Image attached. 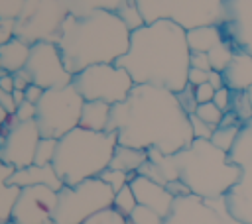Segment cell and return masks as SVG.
Here are the masks:
<instances>
[{
	"label": "cell",
	"mask_w": 252,
	"mask_h": 224,
	"mask_svg": "<svg viewBox=\"0 0 252 224\" xmlns=\"http://www.w3.org/2000/svg\"><path fill=\"white\" fill-rule=\"evenodd\" d=\"M106 132H116L118 145L158 149L163 155H175L193 143L189 116L175 92L154 84H136L126 100L114 104Z\"/></svg>",
	"instance_id": "cell-1"
},
{
	"label": "cell",
	"mask_w": 252,
	"mask_h": 224,
	"mask_svg": "<svg viewBox=\"0 0 252 224\" xmlns=\"http://www.w3.org/2000/svg\"><path fill=\"white\" fill-rule=\"evenodd\" d=\"M128 31L122 18L112 12L96 10L89 16H67L61 22L57 47L65 69L71 75L98 65V63H116L126 49L118 47V41L128 43V35L110 37V33Z\"/></svg>",
	"instance_id": "cell-2"
},
{
	"label": "cell",
	"mask_w": 252,
	"mask_h": 224,
	"mask_svg": "<svg viewBox=\"0 0 252 224\" xmlns=\"http://www.w3.org/2000/svg\"><path fill=\"white\" fill-rule=\"evenodd\" d=\"M116 145V132L75 128L57 140V151L51 165L65 187H75L83 181L100 177L110 167Z\"/></svg>",
	"instance_id": "cell-3"
},
{
	"label": "cell",
	"mask_w": 252,
	"mask_h": 224,
	"mask_svg": "<svg viewBox=\"0 0 252 224\" xmlns=\"http://www.w3.org/2000/svg\"><path fill=\"white\" fill-rule=\"evenodd\" d=\"M114 202V191L102 179H89L75 187L57 191V206L53 212V224H83L93 214L110 208Z\"/></svg>",
	"instance_id": "cell-4"
},
{
	"label": "cell",
	"mask_w": 252,
	"mask_h": 224,
	"mask_svg": "<svg viewBox=\"0 0 252 224\" xmlns=\"http://www.w3.org/2000/svg\"><path fill=\"white\" fill-rule=\"evenodd\" d=\"M83 104L85 100L73 84L45 90L41 100L35 104V124L41 138L61 140L71 130L79 128Z\"/></svg>",
	"instance_id": "cell-5"
},
{
	"label": "cell",
	"mask_w": 252,
	"mask_h": 224,
	"mask_svg": "<svg viewBox=\"0 0 252 224\" xmlns=\"http://www.w3.org/2000/svg\"><path fill=\"white\" fill-rule=\"evenodd\" d=\"M71 84L77 88L83 100H100L110 106L126 100L136 86L130 73L116 63L91 65L73 75Z\"/></svg>",
	"instance_id": "cell-6"
},
{
	"label": "cell",
	"mask_w": 252,
	"mask_h": 224,
	"mask_svg": "<svg viewBox=\"0 0 252 224\" xmlns=\"http://www.w3.org/2000/svg\"><path fill=\"white\" fill-rule=\"evenodd\" d=\"M24 69L30 73L32 83L43 90L61 88L73 83V75L65 69L61 51L53 41H35L30 47V57Z\"/></svg>",
	"instance_id": "cell-7"
},
{
	"label": "cell",
	"mask_w": 252,
	"mask_h": 224,
	"mask_svg": "<svg viewBox=\"0 0 252 224\" xmlns=\"http://www.w3.org/2000/svg\"><path fill=\"white\" fill-rule=\"evenodd\" d=\"M57 206V191L33 185L20 189L12 210V222L16 224H47L53 220V212Z\"/></svg>",
	"instance_id": "cell-8"
},
{
	"label": "cell",
	"mask_w": 252,
	"mask_h": 224,
	"mask_svg": "<svg viewBox=\"0 0 252 224\" xmlns=\"http://www.w3.org/2000/svg\"><path fill=\"white\" fill-rule=\"evenodd\" d=\"M4 145L0 147V161L12 165L14 169H24L33 165L35 147L41 140L35 120L20 122L14 130L4 134Z\"/></svg>",
	"instance_id": "cell-9"
},
{
	"label": "cell",
	"mask_w": 252,
	"mask_h": 224,
	"mask_svg": "<svg viewBox=\"0 0 252 224\" xmlns=\"http://www.w3.org/2000/svg\"><path fill=\"white\" fill-rule=\"evenodd\" d=\"M130 187H132L134 196H136L140 206H146V208L154 210L161 218L169 216V212L173 208V202H175V196L167 191L165 185H159V183H156V181H152L144 175H136L130 181Z\"/></svg>",
	"instance_id": "cell-10"
},
{
	"label": "cell",
	"mask_w": 252,
	"mask_h": 224,
	"mask_svg": "<svg viewBox=\"0 0 252 224\" xmlns=\"http://www.w3.org/2000/svg\"><path fill=\"white\" fill-rule=\"evenodd\" d=\"M8 185H14L18 189L33 187V185H43V187H49L53 191L63 189V181L59 179L53 165H30L24 169H16L10 175Z\"/></svg>",
	"instance_id": "cell-11"
},
{
	"label": "cell",
	"mask_w": 252,
	"mask_h": 224,
	"mask_svg": "<svg viewBox=\"0 0 252 224\" xmlns=\"http://www.w3.org/2000/svg\"><path fill=\"white\" fill-rule=\"evenodd\" d=\"M110 110L112 106L100 100H85L81 110V122L79 128L91 130V132H106L110 122Z\"/></svg>",
	"instance_id": "cell-12"
},
{
	"label": "cell",
	"mask_w": 252,
	"mask_h": 224,
	"mask_svg": "<svg viewBox=\"0 0 252 224\" xmlns=\"http://www.w3.org/2000/svg\"><path fill=\"white\" fill-rule=\"evenodd\" d=\"M30 47L32 45H28L26 41H22L20 37H14L8 43H4L0 47V69H4L10 75L22 71L26 67V63H28Z\"/></svg>",
	"instance_id": "cell-13"
},
{
	"label": "cell",
	"mask_w": 252,
	"mask_h": 224,
	"mask_svg": "<svg viewBox=\"0 0 252 224\" xmlns=\"http://www.w3.org/2000/svg\"><path fill=\"white\" fill-rule=\"evenodd\" d=\"M16 169L12 165H6L0 161V224H8L12 220V210L16 204V198L20 195V189L14 185H8L10 175Z\"/></svg>",
	"instance_id": "cell-14"
},
{
	"label": "cell",
	"mask_w": 252,
	"mask_h": 224,
	"mask_svg": "<svg viewBox=\"0 0 252 224\" xmlns=\"http://www.w3.org/2000/svg\"><path fill=\"white\" fill-rule=\"evenodd\" d=\"M148 161V151L146 149H134V147H126V145H116L112 161H110V169L116 171H124V173H138L140 167Z\"/></svg>",
	"instance_id": "cell-15"
},
{
	"label": "cell",
	"mask_w": 252,
	"mask_h": 224,
	"mask_svg": "<svg viewBox=\"0 0 252 224\" xmlns=\"http://www.w3.org/2000/svg\"><path fill=\"white\" fill-rule=\"evenodd\" d=\"M138 206V200L134 196V191L130 185H126L124 189H120L118 193H114V202H112V208L118 210L122 216H130Z\"/></svg>",
	"instance_id": "cell-16"
},
{
	"label": "cell",
	"mask_w": 252,
	"mask_h": 224,
	"mask_svg": "<svg viewBox=\"0 0 252 224\" xmlns=\"http://www.w3.org/2000/svg\"><path fill=\"white\" fill-rule=\"evenodd\" d=\"M55 151H57V140L53 138H41L37 147H35V157H33V165H51L55 159Z\"/></svg>",
	"instance_id": "cell-17"
},
{
	"label": "cell",
	"mask_w": 252,
	"mask_h": 224,
	"mask_svg": "<svg viewBox=\"0 0 252 224\" xmlns=\"http://www.w3.org/2000/svg\"><path fill=\"white\" fill-rule=\"evenodd\" d=\"M195 116H197L199 120H203L205 124H209L213 130H217V128L220 126L222 118H224V112L219 110L213 102H205V104H199V106H197Z\"/></svg>",
	"instance_id": "cell-18"
},
{
	"label": "cell",
	"mask_w": 252,
	"mask_h": 224,
	"mask_svg": "<svg viewBox=\"0 0 252 224\" xmlns=\"http://www.w3.org/2000/svg\"><path fill=\"white\" fill-rule=\"evenodd\" d=\"M136 175H138V173H130V175H128V173H124V171H116V169H110V167H108L98 179H102L114 193H118L120 189H124L126 185H130V181H132Z\"/></svg>",
	"instance_id": "cell-19"
},
{
	"label": "cell",
	"mask_w": 252,
	"mask_h": 224,
	"mask_svg": "<svg viewBox=\"0 0 252 224\" xmlns=\"http://www.w3.org/2000/svg\"><path fill=\"white\" fill-rule=\"evenodd\" d=\"M83 224H128V218L122 216L118 210H114L112 206L110 208H104L96 214H93L89 220H85Z\"/></svg>",
	"instance_id": "cell-20"
},
{
	"label": "cell",
	"mask_w": 252,
	"mask_h": 224,
	"mask_svg": "<svg viewBox=\"0 0 252 224\" xmlns=\"http://www.w3.org/2000/svg\"><path fill=\"white\" fill-rule=\"evenodd\" d=\"M236 130H238V126H228V128L219 126V128L213 132V138H211L209 141H211L215 147H219L220 151H224V149H228V147H230L232 138L236 136Z\"/></svg>",
	"instance_id": "cell-21"
},
{
	"label": "cell",
	"mask_w": 252,
	"mask_h": 224,
	"mask_svg": "<svg viewBox=\"0 0 252 224\" xmlns=\"http://www.w3.org/2000/svg\"><path fill=\"white\" fill-rule=\"evenodd\" d=\"M230 110L236 114L238 120H248L252 116V106H250V98H248V92H242L238 90L234 96H232V104H230Z\"/></svg>",
	"instance_id": "cell-22"
},
{
	"label": "cell",
	"mask_w": 252,
	"mask_h": 224,
	"mask_svg": "<svg viewBox=\"0 0 252 224\" xmlns=\"http://www.w3.org/2000/svg\"><path fill=\"white\" fill-rule=\"evenodd\" d=\"M177 102H179V106L183 108V112L187 114V116H191V114H195V110H197V98H195V86L193 84H189L187 83V86L183 88V90H179L177 94Z\"/></svg>",
	"instance_id": "cell-23"
},
{
	"label": "cell",
	"mask_w": 252,
	"mask_h": 224,
	"mask_svg": "<svg viewBox=\"0 0 252 224\" xmlns=\"http://www.w3.org/2000/svg\"><path fill=\"white\" fill-rule=\"evenodd\" d=\"M132 220V224H163L165 218H161L159 214H156L154 210L146 208V206H136V210L128 216Z\"/></svg>",
	"instance_id": "cell-24"
},
{
	"label": "cell",
	"mask_w": 252,
	"mask_h": 224,
	"mask_svg": "<svg viewBox=\"0 0 252 224\" xmlns=\"http://www.w3.org/2000/svg\"><path fill=\"white\" fill-rule=\"evenodd\" d=\"M189 122H191V130H193V138L195 140H211L213 138V128L209 124H205L203 120H199L195 114L189 116Z\"/></svg>",
	"instance_id": "cell-25"
},
{
	"label": "cell",
	"mask_w": 252,
	"mask_h": 224,
	"mask_svg": "<svg viewBox=\"0 0 252 224\" xmlns=\"http://www.w3.org/2000/svg\"><path fill=\"white\" fill-rule=\"evenodd\" d=\"M213 104L219 108V110H222L224 114L230 110V104H232V94H230V88L228 86H222V88H219L217 92H215V96H213Z\"/></svg>",
	"instance_id": "cell-26"
},
{
	"label": "cell",
	"mask_w": 252,
	"mask_h": 224,
	"mask_svg": "<svg viewBox=\"0 0 252 224\" xmlns=\"http://www.w3.org/2000/svg\"><path fill=\"white\" fill-rule=\"evenodd\" d=\"M16 33V20L14 18H0V47L14 39L12 35Z\"/></svg>",
	"instance_id": "cell-27"
},
{
	"label": "cell",
	"mask_w": 252,
	"mask_h": 224,
	"mask_svg": "<svg viewBox=\"0 0 252 224\" xmlns=\"http://www.w3.org/2000/svg\"><path fill=\"white\" fill-rule=\"evenodd\" d=\"M35 114H37L35 104L28 102V100H24V102L16 108V118H18L20 122H32V120H35Z\"/></svg>",
	"instance_id": "cell-28"
},
{
	"label": "cell",
	"mask_w": 252,
	"mask_h": 224,
	"mask_svg": "<svg viewBox=\"0 0 252 224\" xmlns=\"http://www.w3.org/2000/svg\"><path fill=\"white\" fill-rule=\"evenodd\" d=\"M215 88L209 84V83H203L199 86H195V98H197V104H205V102H213V96H215Z\"/></svg>",
	"instance_id": "cell-29"
},
{
	"label": "cell",
	"mask_w": 252,
	"mask_h": 224,
	"mask_svg": "<svg viewBox=\"0 0 252 224\" xmlns=\"http://www.w3.org/2000/svg\"><path fill=\"white\" fill-rule=\"evenodd\" d=\"M189 61H191V67H193V69H201V71H211V61H209V55H207V53H203V51L191 53Z\"/></svg>",
	"instance_id": "cell-30"
},
{
	"label": "cell",
	"mask_w": 252,
	"mask_h": 224,
	"mask_svg": "<svg viewBox=\"0 0 252 224\" xmlns=\"http://www.w3.org/2000/svg\"><path fill=\"white\" fill-rule=\"evenodd\" d=\"M187 83L193 86H199L203 83H209V71H201V69H189L187 71Z\"/></svg>",
	"instance_id": "cell-31"
},
{
	"label": "cell",
	"mask_w": 252,
	"mask_h": 224,
	"mask_svg": "<svg viewBox=\"0 0 252 224\" xmlns=\"http://www.w3.org/2000/svg\"><path fill=\"white\" fill-rule=\"evenodd\" d=\"M30 84H33V83H32V77H30V73L26 69L14 73V86H16V90H26Z\"/></svg>",
	"instance_id": "cell-32"
},
{
	"label": "cell",
	"mask_w": 252,
	"mask_h": 224,
	"mask_svg": "<svg viewBox=\"0 0 252 224\" xmlns=\"http://www.w3.org/2000/svg\"><path fill=\"white\" fill-rule=\"evenodd\" d=\"M43 88L41 86H37V84H30L26 90H24V94H26V100L28 102H32V104H37L39 100H41V96H43Z\"/></svg>",
	"instance_id": "cell-33"
},
{
	"label": "cell",
	"mask_w": 252,
	"mask_h": 224,
	"mask_svg": "<svg viewBox=\"0 0 252 224\" xmlns=\"http://www.w3.org/2000/svg\"><path fill=\"white\" fill-rule=\"evenodd\" d=\"M0 104L8 110V114H16V102H14V96H12V92H6V90H2L0 88Z\"/></svg>",
	"instance_id": "cell-34"
},
{
	"label": "cell",
	"mask_w": 252,
	"mask_h": 224,
	"mask_svg": "<svg viewBox=\"0 0 252 224\" xmlns=\"http://www.w3.org/2000/svg\"><path fill=\"white\" fill-rule=\"evenodd\" d=\"M209 84H211L215 90L226 86V84H224V79H222V75H220L219 71H209Z\"/></svg>",
	"instance_id": "cell-35"
},
{
	"label": "cell",
	"mask_w": 252,
	"mask_h": 224,
	"mask_svg": "<svg viewBox=\"0 0 252 224\" xmlns=\"http://www.w3.org/2000/svg\"><path fill=\"white\" fill-rule=\"evenodd\" d=\"M0 88L6 90V92H14L16 86H14V75H4L0 77Z\"/></svg>",
	"instance_id": "cell-36"
},
{
	"label": "cell",
	"mask_w": 252,
	"mask_h": 224,
	"mask_svg": "<svg viewBox=\"0 0 252 224\" xmlns=\"http://www.w3.org/2000/svg\"><path fill=\"white\" fill-rule=\"evenodd\" d=\"M12 96H14V102H16V106H20V104L26 100V94H24V90H14V92H12Z\"/></svg>",
	"instance_id": "cell-37"
},
{
	"label": "cell",
	"mask_w": 252,
	"mask_h": 224,
	"mask_svg": "<svg viewBox=\"0 0 252 224\" xmlns=\"http://www.w3.org/2000/svg\"><path fill=\"white\" fill-rule=\"evenodd\" d=\"M8 116H10V114H8V110H6V108H4L2 104H0V124H2V126L6 124V120H8Z\"/></svg>",
	"instance_id": "cell-38"
},
{
	"label": "cell",
	"mask_w": 252,
	"mask_h": 224,
	"mask_svg": "<svg viewBox=\"0 0 252 224\" xmlns=\"http://www.w3.org/2000/svg\"><path fill=\"white\" fill-rule=\"evenodd\" d=\"M248 98H250V106H252V88L248 90Z\"/></svg>",
	"instance_id": "cell-39"
},
{
	"label": "cell",
	"mask_w": 252,
	"mask_h": 224,
	"mask_svg": "<svg viewBox=\"0 0 252 224\" xmlns=\"http://www.w3.org/2000/svg\"><path fill=\"white\" fill-rule=\"evenodd\" d=\"M0 136H4V126L0 124Z\"/></svg>",
	"instance_id": "cell-40"
},
{
	"label": "cell",
	"mask_w": 252,
	"mask_h": 224,
	"mask_svg": "<svg viewBox=\"0 0 252 224\" xmlns=\"http://www.w3.org/2000/svg\"><path fill=\"white\" fill-rule=\"evenodd\" d=\"M128 224H132V220H130V218H128Z\"/></svg>",
	"instance_id": "cell-41"
},
{
	"label": "cell",
	"mask_w": 252,
	"mask_h": 224,
	"mask_svg": "<svg viewBox=\"0 0 252 224\" xmlns=\"http://www.w3.org/2000/svg\"><path fill=\"white\" fill-rule=\"evenodd\" d=\"M8 224H16V222H12V220H10V222H8Z\"/></svg>",
	"instance_id": "cell-42"
},
{
	"label": "cell",
	"mask_w": 252,
	"mask_h": 224,
	"mask_svg": "<svg viewBox=\"0 0 252 224\" xmlns=\"http://www.w3.org/2000/svg\"><path fill=\"white\" fill-rule=\"evenodd\" d=\"M47 224H53V220H51V222H47Z\"/></svg>",
	"instance_id": "cell-43"
}]
</instances>
